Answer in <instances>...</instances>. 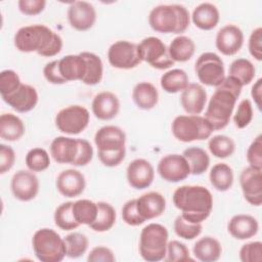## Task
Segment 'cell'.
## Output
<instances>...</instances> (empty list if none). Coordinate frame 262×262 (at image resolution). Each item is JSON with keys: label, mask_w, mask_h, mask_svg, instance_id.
Wrapping results in <instances>:
<instances>
[{"label": "cell", "mask_w": 262, "mask_h": 262, "mask_svg": "<svg viewBox=\"0 0 262 262\" xmlns=\"http://www.w3.org/2000/svg\"><path fill=\"white\" fill-rule=\"evenodd\" d=\"M13 43L20 52H36L44 57L57 55L63 45L61 37L45 25H30L19 28L14 34Z\"/></svg>", "instance_id": "cell-1"}, {"label": "cell", "mask_w": 262, "mask_h": 262, "mask_svg": "<svg viewBox=\"0 0 262 262\" xmlns=\"http://www.w3.org/2000/svg\"><path fill=\"white\" fill-rule=\"evenodd\" d=\"M242 89L243 86L230 76H225L222 83L216 87L204 116L214 131L222 130L229 124Z\"/></svg>", "instance_id": "cell-2"}, {"label": "cell", "mask_w": 262, "mask_h": 262, "mask_svg": "<svg viewBox=\"0 0 262 262\" xmlns=\"http://www.w3.org/2000/svg\"><path fill=\"white\" fill-rule=\"evenodd\" d=\"M174 206L181 211V216L193 223H202L211 214L213 196L211 191L202 185H182L172 195Z\"/></svg>", "instance_id": "cell-3"}, {"label": "cell", "mask_w": 262, "mask_h": 262, "mask_svg": "<svg viewBox=\"0 0 262 262\" xmlns=\"http://www.w3.org/2000/svg\"><path fill=\"white\" fill-rule=\"evenodd\" d=\"M99 161L105 167L119 166L126 156V134L122 128L106 125L99 128L94 135Z\"/></svg>", "instance_id": "cell-4"}, {"label": "cell", "mask_w": 262, "mask_h": 262, "mask_svg": "<svg viewBox=\"0 0 262 262\" xmlns=\"http://www.w3.org/2000/svg\"><path fill=\"white\" fill-rule=\"evenodd\" d=\"M190 23L187 8L181 4H161L155 6L148 14L149 27L158 33H184Z\"/></svg>", "instance_id": "cell-5"}, {"label": "cell", "mask_w": 262, "mask_h": 262, "mask_svg": "<svg viewBox=\"0 0 262 262\" xmlns=\"http://www.w3.org/2000/svg\"><path fill=\"white\" fill-rule=\"evenodd\" d=\"M169 233L167 228L159 223L145 225L139 236V254L147 262H159L165 259Z\"/></svg>", "instance_id": "cell-6"}, {"label": "cell", "mask_w": 262, "mask_h": 262, "mask_svg": "<svg viewBox=\"0 0 262 262\" xmlns=\"http://www.w3.org/2000/svg\"><path fill=\"white\" fill-rule=\"evenodd\" d=\"M171 131L178 141L188 143L209 139L214 129L204 116L180 115L172 121Z\"/></svg>", "instance_id": "cell-7"}, {"label": "cell", "mask_w": 262, "mask_h": 262, "mask_svg": "<svg viewBox=\"0 0 262 262\" xmlns=\"http://www.w3.org/2000/svg\"><path fill=\"white\" fill-rule=\"evenodd\" d=\"M32 247L41 262H60L67 256L63 237L51 228L38 229L33 234Z\"/></svg>", "instance_id": "cell-8"}, {"label": "cell", "mask_w": 262, "mask_h": 262, "mask_svg": "<svg viewBox=\"0 0 262 262\" xmlns=\"http://www.w3.org/2000/svg\"><path fill=\"white\" fill-rule=\"evenodd\" d=\"M194 72L199 81L210 87L219 86L225 78L222 58L214 52H204L195 60Z\"/></svg>", "instance_id": "cell-9"}, {"label": "cell", "mask_w": 262, "mask_h": 262, "mask_svg": "<svg viewBox=\"0 0 262 262\" xmlns=\"http://www.w3.org/2000/svg\"><path fill=\"white\" fill-rule=\"evenodd\" d=\"M138 54L141 61L147 62L157 70H167L175 62L171 59L166 44L158 37L149 36L137 44Z\"/></svg>", "instance_id": "cell-10"}, {"label": "cell", "mask_w": 262, "mask_h": 262, "mask_svg": "<svg viewBox=\"0 0 262 262\" xmlns=\"http://www.w3.org/2000/svg\"><path fill=\"white\" fill-rule=\"evenodd\" d=\"M90 121L89 111L79 104H73L61 108L55 116L56 128L64 134L77 135L83 132Z\"/></svg>", "instance_id": "cell-11"}, {"label": "cell", "mask_w": 262, "mask_h": 262, "mask_svg": "<svg viewBox=\"0 0 262 262\" xmlns=\"http://www.w3.org/2000/svg\"><path fill=\"white\" fill-rule=\"evenodd\" d=\"M107 60L113 68L119 70H131L142 62L137 44L127 40L116 41L108 47Z\"/></svg>", "instance_id": "cell-12"}, {"label": "cell", "mask_w": 262, "mask_h": 262, "mask_svg": "<svg viewBox=\"0 0 262 262\" xmlns=\"http://www.w3.org/2000/svg\"><path fill=\"white\" fill-rule=\"evenodd\" d=\"M157 171L162 179L172 183L185 180L190 175V169L186 159L179 154L164 156L158 163Z\"/></svg>", "instance_id": "cell-13"}, {"label": "cell", "mask_w": 262, "mask_h": 262, "mask_svg": "<svg viewBox=\"0 0 262 262\" xmlns=\"http://www.w3.org/2000/svg\"><path fill=\"white\" fill-rule=\"evenodd\" d=\"M10 188L16 200L20 202H30L37 196L40 183L34 172L30 170H18L11 178Z\"/></svg>", "instance_id": "cell-14"}, {"label": "cell", "mask_w": 262, "mask_h": 262, "mask_svg": "<svg viewBox=\"0 0 262 262\" xmlns=\"http://www.w3.org/2000/svg\"><path fill=\"white\" fill-rule=\"evenodd\" d=\"M239 185L245 200L252 206L262 204V170L250 166L243 169L239 175Z\"/></svg>", "instance_id": "cell-15"}, {"label": "cell", "mask_w": 262, "mask_h": 262, "mask_svg": "<svg viewBox=\"0 0 262 262\" xmlns=\"http://www.w3.org/2000/svg\"><path fill=\"white\" fill-rule=\"evenodd\" d=\"M96 10L87 1H74L68 8V20L70 26L80 32L90 30L96 21Z\"/></svg>", "instance_id": "cell-16"}, {"label": "cell", "mask_w": 262, "mask_h": 262, "mask_svg": "<svg viewBox=\"0 0 262 262\" xmlns=\"http://www.w3.org/2000/svg\"><path fill=\"white\" fill-rule=\"evenodd\" d=\"M128 184L134 189H145L149 187L155 178V169L145 159H135L129 163L126 169Z\"/></svg>", "instance_id": "cell-17"}, {"label": "cell", "mask_w": 262, "mask_h": 262, "mask_svg": "<svg viewBox=\"0 0 262 262\" xmlns=\"http://www.w3.org/2000/svg\"><path fill=\"white\" fill-rule=\"evenodd\" d=\"M244 44L243 31L233 24L222 27L216 34L215 45L217 50L226 56L236 54Z\"/></svg>", "instance_id": "cell-18"}, {"label": "cell", "mask_w": 262, "mask_h": 262, "mask_svg": "<svg viewBox=\"0 0 262 262\" xmlns=\"http://www.w3.org/2000/svg\"><path fill=\"white\" fill-rule=\"evenodd\" d=\"M56 189L66 198H75L83 193L86 187L85 176L76 169L61 171L56 178Z\"/></svg>", "instance_id": "cell-19"}, {"label": "cell", "mask_w": 262, "mask_h": 262, "mask_svg": "<svg viewBox=\"0 0 262 262\" xmlns=\"http://www.w3.org/2000/svg\"><path fill=\"white\" fill-rule=\"evenodd\" d=\"M3 101L17 113H28L35 108L38 103L39 95L35 87L29 84H24L18 87L13 93L2 97Z\"/></svg>", "instance_id": "cell-20"}, {"label": "cell", "mask_w": 262, "mask_h": 262, "mask_svg": "<svg viewBox=\"0 0 262 262\" xmlns=\"http://www.w3.org/2000/svg\"><path fill=\"white\" fill-rule=\"evenodd\" d=\"M91 111L98 120H113L120 112V100L115 93L101 91L94 96L91 103Z\"/></svg>", "instance_id": "cell-21"}, {"label": "cell", "mask_w": 262, "mask_h": 262, "mask_svg": "<svg viewBox=\"0 0 262 262\" xmlns=\"http://www.w3.org/2000/svg\"><path fill=\"white\" fill-rule=\"evenodd\" d=\"M207 91L199 83H189L181 92L180 103L188 115H200L207 104Z\"/></svg>", "instance_id": "cell-22"}, {"label": "cell", "mask_w": 262, "mask_h": 262, "mask_svg": "<svg viewBox=\"0 0 262 262\" xmlns=\"http://www.w3.org/2000/svg\"><path fill=\"white\" fill-rule=\"evenodd\" d=\"M139 215L146 221L160 217L166 209V199L158 191H148L136 199Z\"/></svg>", "instance_id": "cell-23"}, {"label": "cell", "mask_w": 262, "mask_h": 262, "mask_svg": "<svg viewBox=\"0 0 262 262\" xmlns=\"http://www.w3.org/2000/svg\"><path fill=\"white\" fill-rule=\"evenodd\" d=\"M50 156L57 164L73 165L78 154V138L57 136L50 143Z\"/></svg>", "instance_id": "cell-24"}, {"label": "cell", "mask_w": 262, "mask_h": 262, "mask_svg": "<svg viewBox=\"0 0 262 262\" xmlns=\"http://www.w3.org/2000/svg\"><path fill=\"white\" fill-rule=\"evenodd\" d=\"M229 234L235 239L245 241L255 236L259 230L257 219L249 214H237L230 218L227 223Z\"/></svg>", "instance_id": "cell-25"}, {"label": "cell", "mask_w": 262, "mask_h": 262, "mask_svg": "<svg viewBox=\"0 0 262 262\" xmlns=\"http://www.w3.org/2000/svg\"><path fill=\"white\" fill-rule=\"evenodd\" d=\"M190 19L198 29L211 31L218 25L220 13L217 6L213 3L202 2L192 10Z\"/></svg>", "instance_id": "cell-26"}, {"label": "cell", "mask_w": 262, "mask_h": 262, "mask_svg": "<svg viewBox=\"0 0 262 262\" xmlns=\"http://www.w3.org/2000/svg\"><path fill=\"white\" fill-rule=\"evenodd\" d=\"M58 69L61 77L68 82L82 81L86 74V61L81 53L69 54L58 59Z\"/></svg>", "instance_id": "cell-27"}, {"label": "cell", "mask_w": 262, "mask_h": 262, "mask_svg": "<svg viewBox=\"0 0 262 262\" xmlns=\"http://www.w3.org/2000/svg\"><path fill=\"white\" fill-rule=\"evenodd\" d=\"M192 254L201 262H215L222 254V246L217 238L206 235L194 243Z\"/></svg>", "instance_id": "cell-28"}, {"label": "cell", "mask_w": 262, "mask_h": 262, "mask_svg": "<svg viewBox=\"0 0 262 262\" xmlns=\"http://www.w3.org/2000/svg\"><path fill=\"white\" fill-rule=\"evenodd\" d=\"M132 99L138 108L149 111L157 105L159 92L154 84L149 82H139L132 90Z\"/></svg>", "instance_id": "cell-29"}, {"label": "cell", "mask_w": 262, "mask_h": 262, "mask_svg": "<svg viewBox=\"0 0 262 262\" xmlns=\"http://www.w3.org/2000/svg\"><path fill=\"white\" fill-rule=\"evenodd\" d=\"M26 132L23 120L11 113L2 114L0 117V137L5 141H17Z\"/></svg>", "instance_id": "cell-30"}, {"label": "cell", "mask_w": 262, "mask_h": 262, "mask_svg": "<svg viewBox=\"0 0 262 262\" xmlns=\"http://www.w3.org/2000/svg\"><path fill=\"white\" fill-rule=\"evenodd\" d=\"M168 51L171 59L174 62H185L193 56L195 44L191 38L184 35H179L171 41L170 45L168 46Z\"/></svg>", "instance_id": "cell-31"}, {"label": "cell", "mask_w": 262, "mask_h": 262, "mask_svg": "<svg viewBox=\"0 0 262 262\" xmlns=\"http://www.w3.org/2000/svg\"><path fill=\"white\" fill-rule=\"evenodd\" d=\"M209 179L212 186L221 192L227 191L231 188L234 180L233 170L226 163L215 164L209 173Z\"/></svg>", "instance_id": "cell-32"}, {"label": "cell", "mask_w": 262, "mask_h": 262, "mask_svg": "<svg viewBox=\"0 0 262 262\" xmlns=\"http://www.w3.org/2000/svg\"><path fill=\"white\" fill-rule=\"evenodd\" d=\"M162 89L167 93L182 92L189 84V78L182 69H172L164 73L160 79Z\"/></svg>", "instance_id": "cell-33"}, {"label": "cell", "mask_w": 262, "mask_h": 262, "mask_svg": "<svg viewBox=\"0 0 262 262\" xmlns=\"http://www.w3.org/2000/svg\"><path fill=\"white\" fill-rule=\"evenodd\" d=\"M81 54L87 66L85 77L81 82L88 86L99 84L103 77V63L101 58L97 54L89 51H83Z\"/></svg>", "instance_id": "cell-34"}, {"label": "cell", "mask_w": 262, "mask_h": 262, "mask_svg": "<svg viewBox=\"0 0 262 262\" xmlns=\"http://www.w3.org/2000/svg\"><path fill=\"white\" fill-rule=\"evenodd\" d=\"M182 156L186 159L190 174L202 175L210 166V157L208 152L199 146H190L183 150Z\"/></svg>", "instance_id": "cell-35"}, {"label": "cell", "mask_w": 262, "mask_h": 262, "mask_svg": "<svg viewBox=\"0 0 262 262\" xmlns=\"http://www.w3.org/2000/svg\"><path fill=\"white\" fill-rule=\"evenodd\" d=\"M116 219L117 214L115 208L106 202H98L96 219L89 227L96 232H105L113 228Z\"/></svg>", "instance_id": "cell-36"}, {"label": "cell", "mask_w": 262, "mask_h": 262, "mask_svg": "<svg viewBox=\"0 0 262 262\" xmlns=\"http://www.w3.org/2000/svg\"><path fill=\"white\" fill-rule=\"evenodd\" d=\"M255 75V67L247 58H236L229 66L228 76L235 79L243 87L252 83Z\"/></svg>", "instance_id": "cell-37"}, {"label": "cell", "mask_w": 262, "mask_h": 262, "mask_svg": "<svg viewBox=\"0 0 262 262\" xmlns=\"http://www.w3.org/2000/svg\"><path fill=\"white\" fill-rule=\"evenodd\" d=\"M73 214L80 225L90 226L97 216V203L87 199L73 202Z\"/></svg>", "instance_id": "cell-38"}, {"label": "cell", "mask_w": 262, "mask_h": 262, "mask_svg": "<svg viewBox=\"0 0 262 262\" xmlns=\"http://www.w3.org/2000/svg\"><path fill=\"white\" fill-rule=\"evenodd\" d=\"M208 148L215 158L226 159L233 155L235 150V142L227 135L218 134L210 137Z\"/></svg>", "instance_id": "cell-39"}, {"label": "cell", "mask_w": 262, "mask_h": 262, "mask_svg": "<svg viewBox=\"0 0 262 262\" xmlns=\"http://www.w3.org/2000/svg\"><path fill=\"white\" fill-rule=\"evenodd\" d=\"M66 254L69 258L77 259L83 256L89 247L88 237L81 232H71L63 237Z\"/></svg>", "instance_id": "cell-40"}, {"label": "cell", "mask_w": 262, "mask_h": 262, "mask_svg": "<svg viewBox=\"0 0 262 262\" xmlns=\"http://www.w3.org/2000/svg\"><path fill=\"white\" fill-rule=\"evenodd\" d=\"M53 219L55 225L64 231H70L80 226L73 214V202L60 204L54 211Z\"/></svg>", "instance_id": "cell-41"}, {"label": "cell", "mask_w": 262, "mask_h": 262, "mask_svg": "<svg viewBox=\"0 0 262 262\" xmlns=\"http://www.w3.org/2000/svg\"><path fill=\"white\" fill-rule=\"evenodd\" d=\"M25 163L27 168L32 172H43L50 166V156L46 149L34 147L27 152Z\"/></svg>", "instance_id": "cell-42"}, {"label": "cell", "mask_w": 262, "mask_h": 262, "mask_svg": "<svg viewBox=\"0 0 262 262\" xmlns=\"http://www.w3.org/2000/svg\"><path fill=\"white\" fill-rule=\"evenodd\" d=\"M174 231L177 236L191 241L198 237L203 230L202 223H193L184 219L181 215H178L174 220Z\"/></svg>", "instance_id": "cell-43"}, {"label": "cell", "mask_w": 262, "mask_h": 262, "mask_svg": "<svg viewBox=\"0 0 262 262\" xmlns=\"http://www.w3.org/2000/svg\"><path fill=\"white\" fill-rule=\"evenodd\" d=\"M164 260L167 262H187L193 261L194 259L191 258L189 250L185 244L173 239L168 242L166 257Z\"/></svg>", "instance_id": "cell-44"}, {"label": "cell", "mask_w": 262, "mask_h": 262, "mask_svg": "<svg viewBox=\"0 0 262 262\" xmlns=\"http://www.w3.org/2000/svg\"><path fill=\"white\" fill-rule=\"evenodd\" d=\"M21 85L19 76L13 70H3L0 73V94L5 97L13 93Z\"/></svg>", "instance_id": "cell-45"}, {"label": "cell", "mask_w": 262, "mask_h": 262, "mask_svg": "<svg viewBox=\"0 0 262 262\" xmlns=\"http://www.w3.org/2000/svg\"><path fill=\"white\" fill-rule=\"evenodd\" d=\"M253 120V105L250 99H242L233 115V123L236 128L244 129Z\"/></svg>", "instance_id": "cell-46"}, {"label": "cell", "mask_w": 262, "mask_h": 262, "mask_svg": "<svg viewBox=\"0 0 262 262\" xmlns=\"http://www.w3.org/2000/svg\"><path fill=\"white\" fill-rule=\"evenodd\" d=\"M247 161L250 167L262 170V135L259 134L247 149Z\"/></svg>", "instance_id": "cell-47"}, {"label": "cell", "mask_w": 262, "mask_h": 262, "mask_svg": "<svg viewBox=\"0 0 262 262\" xmlns=\"http://www.w3.org/2000/svg\"><path fill=\"white\" fill-rule=\"evenodd\" d=\"M121 214L123 221L130 226H139L145 222L137 211L136 199L127 201L122 207Z\"/></svg>", "instance_id": "cell-48"}, {"label": "cell", "mask_w": 262, "mask_h": 262, "mask_svg": "<svg viewBox=\"0 0 262 262\" xmlns=\"http://www.w3.org/2000/svg\"><path fill=\"white\" fill-rule=\"evenodd\" d=\"M242 262H260L262 260V243L260 241L250 242L239 249Z\"/></svg>", "instance_id": "cell-49"}, {"label": "cell", "mask_w": 262, "mask_h": 262, "mask_svg": "<svg viewBox=\"0 0 262 262\" xmlns=\"http://www.w3.org/2000/svg\"><path fill=\"white\" fill-rule=\"evenodd\" d=\"M93 159V147L90 142L84 138H78V154L73 163L75 167H84Z\"/></svg>", "instance_id": "cell-50"}, {"label": "cell", "mask_w": 262, "mask_h": 262, "mask_svg": "<svg viewBox=\"0 0 262 262\" xmlns=\"http://www.w3.org/2000/svg\"><path fill=\"white\" fill-rule=\"evenodd\" d=\"M248 49L250 54L258 61L262 60V28L254 29L249 37Z\"/></svg>", "instance_id": "cell-51"}, {"label": "cell", "mask_w": 262, "mask_h": 262, "mask_svg": "<svg viewBox=\"0 0 262 262\" xmlns=\"http://www.w3.org/2000/svg\"><path fill=\"white\" fill-rule=\"evenodd\" d=\"M46 6L45 0H19L17 7L19 11L25 15H37L40 14Z\"/></svg>", "instance_id": "cell-52"}, {"label": "cell", "mask_w": 262, "mask_h": 262, "mask_svg": "<svg viewBox=\"0 0 262 262\" xmlns=\"http://www.w3.org/2000/svg\"><path fill=\"white\" fill-rule=\"evenodd\" d=\"M14 149L6 144H0V174H5L13 167L15 163Z\"/></svg>", "instance_id": "cell-53"}, {"label": "cell", "mask_w": 262, "mask_h": 262, "mask_svg": "<svg viewBox=\"0 0 262 262\" xmlns=\"http://www.w3.org/2000/svg\"><path fill=\"white\" fill-rule=\"evenodd\" d=\"M88 262H114L116 257L114 252L104 246L94 247L87 256Z\"/></svg>", "instance_id": "cell-54"}, {"label": "cell", "mask_w": 262, "mask_h": 262, "mask_svg": "<svg viewBox=\"0 0 262 262\" xmlns=\"http://www.w3.org/2000/svg\"><path fill=\"white\" fill-rule=\"evenodd\" d=\"M43 75L46 81L50 84L61 85L67 83V81L61 77L58 69V59L49 61L45 64L43 69Z\"/></svg>", "instance_id": "cell-55"}, {"label": "cell", "mask_w": 262, "mask_h": 262, "mask_svg": "<svg viewBox=\"0 0 262 262\" xmlns=\"http://www.w3.org/2000/svg\"><path fill=\"white\" fill-rule=\"evenodd\" d=\"M251 96L258 107V110H261V100H262V79L259 78L252 86L251 89Z\"/></svg>", "instance_id": "cell-56"}]
</instances>
